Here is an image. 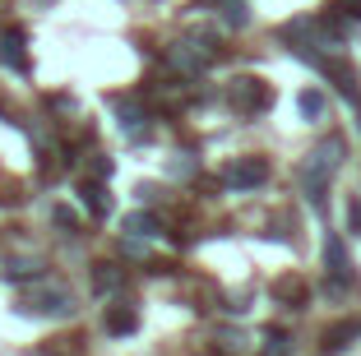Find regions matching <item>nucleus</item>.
I'll return each mask as SVG.
<instances>
[{
	"mask_svg": "<svg viewBox=\"0 0 361 356\" xmlns=\"http://www.w3.org/2000/svg\"><path fill=\"white\" fill-rule=\"evenodd\" d=\"M343 157H348V144H343V135H329V139H319V144L310 148L306 157H301L297 176H301V185H306L310 204H319V200H324V190H329V180L338 176Z\"/></svg>",
	"mask_w": 361,
	"mask_h": 356,
	"instance_id": "nucleus-1",
	"label": "nucleus"
},
{
	"mask_svg": "<svg viewBox=\"0 0 361 356\" xmlns=\"http://www.w3.org/2000/svg\"><path fill=\"white\" fill-rule=\"evenodd\" d=\"M19 310L23 314H37V319H70L75 314V292L56 278H32V287L19 296Z\"/></svg>",
	"mask_w": 361,
	"mask_h": 356,
	"instance_id": "nucleus-2",
	"label": "nucleus"
},
{
	"mask_svg": "<svg viewBox=\"0 0 361 356\" xmlns=\"http://www.w3.org/2000/svg\"><path fill=\"white\" fill-rule=\"evenodd\" d=\"M167 61H171V70H180V74H204L213 65V32H190V37H180L176 47L167 51Z\"/></svg>",
	"mask_w": 361,
	"mask_h": 356,
	"instance_id": "nucleus-3",
	"label": "nucleus"
},
{
	"mask_svg": "<svg viewBox=\"0 0 361 356\" xmlns=\"http://www.w3.org/2000/svg\"><path fill=\"white\" fill-rule=\"evenodd\" d=\"M227 102H232L241 116H255V111H269V106H274V88H269L264 79H232Z\"/></svg>",
	"mask_w": 361,
	"mask_h": 356,
	"instance_id": "nucleus-4",
	"label": "nucleus"
},
{
	"mask_svg": "<svg viewBox=\"0 0 361 356\" xmlns=\"http://www.w3.org/2000/svg\"><path fill=\"white\" fill-rule=\"evenodd\" d=\"M269 180V162L264 157H236V162H227L223 167V185L227 190H255Z\"/></svg>",
	"mask_w": 361,
	"mask_h": 356,
	"instance_id": "nucleus-5",
	"label": "nucleus"
},
{
	"mask_svg": "<svg viewBox=\"0 0 361 356\" xmlns=\"http://www.w3.org/2000/svg\"><path fill=\"white\" fill-rule=\"evenodd\" d=\"M324 273H329L334 287H352V278H357L352 254H348V245H343L338 231H329V236H324Z\"/></svg>",
	"mask_w": 361,
	"mask_h": 356,
	"instance_id": "nucleus-6",
	"label": "nucleus"
},
{
	"mask_svg": "<svg viewBox=\"0 0 361 356\" xmlns=\"http://www.w3.org/2000/svg\"><path fill=\"white\" fill-rule=\"evenodd\" d=\"M102 329H106V333H116V338H126V333H135V329H139V314L130 310V305H106Z\"/></svg>",
	"mask_w": 361,
	"mask_h": 356,
	"instance_id": "nucleus-7",
	"label": "nucleus"
},
{
	"mask_svg": "<svg viewBox=\"0 0 361 356\" xmlns=\"http://www.w3.org/2000/svg\"><path fill=\"white\" fill-rule=\"evenodd\" d=\"M93 292L97 296H121L126 292V273H121L116 264H97L93 269Z\"/></svg>",
	"mask_w": 361,
	"mask_h": 356,
	"instance_id": "nucleus-8",
	"label": "nucleus"
},
{
	"mask_svg": "<svg viewBox=\"0 0 361 356\" xmlns=\"http://www.w3.org/2000/svg\"><path fill=\"white\" fill-rule=\"evenodd\" d=\"M0 61L10 65V70H28V56H23V32L19 28H5V37H0Z\"/></svg>",
	"mask_w": 361,
	"mask_h": 356,
	"instance_id": "nucleus-9",
	"label": "nucleus"
},
{
	"mask_svg": "<svg viewBox=\"0 0 361 356\" xmlns=\"http://www.w3.org/2000/svg\"><path fill=\"white\" fill-rule=\"evenodd\" d=\"M79 200H84V209L93 213V218H106V213H111V195H106L102 180H84V185H79Z\"/></svg>",
	"mask_w": 361,
	"mask_h": 356,
	"instance_id": "nucleus-10",
	"label": "nucleus"
},
{
	"mask_svg": "<svg viewBox=\"0 0 361 356\" xmlns=\"http://www.w3.org/2000/svg\"><path fill=\"white\" fill-rule=\"evenodd\" d=\"M121 227H126V236H135V241H149V236H158V231H162V222H158V213L135 209L126 222H121Z\"/></svg>",
	"mask_w": 361,
	"mask_h": 356,
	"instance_id": "nucleus-11",
	"label": "nucleus"
},
{
	"mask_svg": "<svg viewBox=\"0 0 361 356\" xmlns=\"http://www.w3.org/2000/svg\"><path fill=\"white\" fill-rule=\"evenodd\" d=\"M116 116H121V130H126L130 139H144V135H149V116L139 111L135 102H116Z\"/></svg>",
	"mask_w": 361,
	"mask_h": 356,
	"instance_id": "nucleus-12",
	"label": "nucleus"
},
{
	"mask_svg": "<svg viewBox=\"0 0 361 356\" xmlns=\"http://www.w3.org/2000/svg\"><path fill=\"white\" fill-rule=\"evenodd\" d=\"M357 338H361V319H348V324H338V329L324 333V352H343V347H352Z\"/></svg>",
	"mask_w": 361,
	"mask_h": 356,
	"instance_id": "nucleus-13",
	"label": "nucleus"
},
{
	"mask_svg": "<svg viewBox=\"0 0 361 356\" xmlns=\"http://www.w3.org/2000/svg\"><path fill=\"white\" fill-rule=\"evenodd\" d=\"M37 273H42V264H37V259H23V254L5 259V278H10V283H28V278H37Z\"/></svg>",
	"mask_w": 361,
	"mask_h": 356,
	"instance_id": "nucleus-14",
	"label": "nucleus"
},
{
	"mask_svg": "<svg viewBox=\"0 0 361 356\" xmlns=\"http://www.w3.org/2000/svg\"><path fill=\"white\" fill-rule=\"evenodd\" d=\"M167 171H171L176 180H195V176H200V157H195V153H176Z\"/></svg>",
	"mask_w": 361,
	"mask_h": 356,
	"instance_id": "nucleus-15",
	"label": "nucleus"
},
{
	"mask_svg": "<svg viewBox=\"0 0 361 356\" xmlns=\"http://www.w3.org/2000/svg\"><path fill=\"white\" fill-rule=\"evenodd\" d=\"M297 106H301L306 121H319V116H324V93H319V88H306V93L297 97Z\"/></svg>",
	"mask_w": 361,
	"mask_h": 356,
	"instance_id": "nucleus-16",
	"label": "nucleus"
},
{
	"mask_svg": "<svg viewBox=\"0 0 361 356\" xmlns=\"http://www.w3.org/2000/svg\"><path fill=\"white\" fill-rule=\"evenodd\" d=\"M292 352V343H287V333H278V329H269L264 333V347H259V356H287Z\"/></svg>",
	"mask_w": 361,
	"mask_h": 356,
	"instance_id": "nucleus-17",
	"label": "nucleus"
},
{
	"mask_svg": "<svg viewBox=\"0 0 361 356\" xmlns=\"http://www.w3.org/2000/svg\"><path fill=\"white\" fill-rule=\"evenodd\" d=\"M218 347H223L227 356H241V352H250V347H245V338L236 333V329H223V333H218Z\"/></svg>",
	"mask_w": 361,
	"mask_h": 356,
	"instance_id": "nucleus-18",
	"label": "nucleus"
},
{
	"mask_svg": "<svg viewBox=\"0 0 361 356\" xmlns=\"http://www.w3.org/2000/svg\"><path fill=\"white\" fill-rule=\"evenodd\" d=\"M274 292H278V301H301V296H306V287H301L297 278H292V283H287V278H283V283H278Z\"/></svg>",
	"mask_w": 361,
	"mask_h": 356,
	"instance_id": "nucleus-19",
	"label": "nucleus"
},
{
	"mask_svg": "<svg viewBox=\"0 0 361 356\" xmlns=\"http://www.w3.org/2000/svg\"><path fill=\"white\" fill-rule=\"evenodd\" d=\"M223 19L232 23V28H241V23H245V10H241V0H227V5H223Z\"/></svg>",
	"mask_w": 361,
	"mask_h": 356,
	"instance_id": "nucleus-20",
	"label": "nucleus"
},
{
	"mask_svg": "<svg viewBox=\"0 0 361 356\" xmlns=\"http://www.w3.org/2000/svg\"><path fill=\"white\" fill-rule=\"evenodd\" d=\"M334 10L343 14V19H352V23H361V0H338Z\"/></svg>",
	"mask_w": 361,
	"mask_h": 356,
	"instance_id": "nucleus-21",
	"label": "nucleus"
},
{
	"mask_svg": "<svg viewBox=\"0 0 361 356\" xmlns=\"http://www.w3.org/2000/svg\"><path fill=\"white\" fill-rule=\"evenodd\" d=\"M56 227L75 236V231H79V222H75V213H70V209H56Z\"/></svg>",
	"mask_w": 361,
	"mask_h": 356,
	"instance_id": "nucleus-22",
	"label": "nucleus"
},
{
	"mask_svg": "<svg viewBox=\"0 0 361 356\" xmlns=\"http://www.w3.org/2000/svg\"><path fill=\"white\" fill-rule=\"evenodd\" d=\"M348 222H352V231L361 236V200H352V204H348Z\"/></svg>",
	"mask_w": 361,
	"mask_h": 356,
	"instance_id": "nucleus-23",
	"label": "nucleus"
}]
</instances>
